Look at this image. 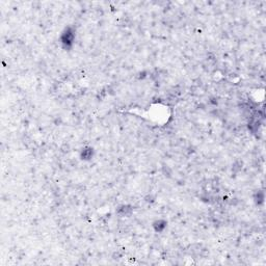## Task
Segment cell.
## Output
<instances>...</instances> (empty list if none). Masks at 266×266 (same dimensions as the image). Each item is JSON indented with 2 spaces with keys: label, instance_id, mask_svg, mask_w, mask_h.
I'll list each match as a JSON object with an SVG mask.
<instances>
[{
  "label": "cell",
  "instance_id": "cell-1",
  "mask_svg": "<svg viewBox=\"0 0 266 266\" xmlns=\"http://www.w3.org/2000/svg\"><path fill=\"white\" fill-rule=\"evenodd\" d=\"M75 31L73 28L68 27L64 30V32L60 35V43L66 49L71 48L74 45V41H75Z\"/></svg>",
  "mask_w": 266,
  "mask_h": 266
},
{
  "label": "cell",
  "instance_id": "cell-2",
  "mask_svg": "<svg viewBox=\"0 0 266 266\" xmlns=\"http://www.w3.org/2000/svg\"><path fill=\"white\" fill-rule=\"evenodd\" d=\"M93 157V149L91 148H85V149H82L81 152V158L84 159V160H88Z\"/></svg>",
  "mask_w": 266,
  "mask_h": 266
},
{
  "label": "cell",
  "instance_id": "cell-3",
  "mask_svg": "<svg viewBox=\"0 0 266 266\" xmlns=\"http://www.w3.org/2000/svg\"><path fill=\"white\" fill-rule=\"evenodd\" d=\"M166 227V221L164 220H158L154 224V228L157 232H162Z\"/></svg>",
  "mask_w": 266,
  "mask_h": 266
}]
</instances>
